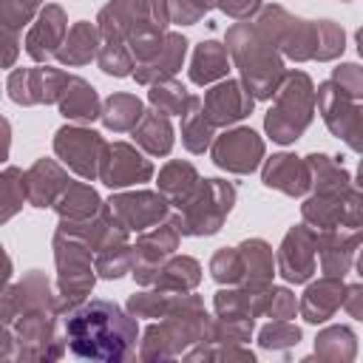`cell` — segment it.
I'll return each instance as SVG.
<instances>
[{"mask_svg": "<svg viewBox=\"0 0 363 363\" xmlns=\"http://www.w3.org/2000/svg\"><path fill=\"white\" fill-rule=\"evenodd\" d=\"M301 332L295 326H286V323H275V326H267L261 332V346H289V343H298Z\"/></svg>", "mask_w": 363, "mask_h": 363, "instance_id": "obj_38", "label": "cell"}, {"mask_svg": "<svg viewBox=\"0 0 363 363\" xmlns=\"http://www.w3.org/2000/svg\"><path fill=\"white\" fill-rule=\"evenodd\" d=\"M62 45L65 48H60V54H57L60 62L82 65V62H88L96 54V31L91 28V23H77Z\"/></svg>", "mask_w": 363, "mask_h": 363, "instance_id": "obj_28", "label": "cell"}, {"mask_svg": "<svg viewBox=\"0 0 363 363\" xmlns=\"http://www.w3.org/2000/svg\"><path fill=\"white\" fill-rule=\"evenodd\" d=\"M264 184L278 187L289 196H303L312 184V167L309 162H301L298 156H289V153L272 156L264 167Z\"/></svg>", "mask_w": 363, "mask_h": 363, "instance_id": "obj_17", "label": "cell"}, {"mask_svg": "<svg viewBox=\"0 0 363 363\" xmlns=\"http://www.w3.org/2000/svg\"><path fill=\"white\" fill-rule=\"evenodd\" d=\"M357 51H360V57H363V28L357 31Z\"/></svg>", "mask_w": 363, "mask_h": 363, "instance_id": "obj_41", "label": "cell"}, {"mask_svg": "<svg viewBox=\"0 0 363 363\" xmlns=\"http://www.w3.org/2000/svg\"><path fill=\"white\" fill-rule=\"evenodd\" d=\"M213 278L216 281H227V284H233V281H241L244 278V258H241V252H233V250H221L216 258H213Z\"/></svg>", "mask_w": 363, "mask_h": 363, "instance_id": "obj_34", "label": "cell"}, {"mask_svg": "<svg viewBox=\"0 0 363 363\" xmlns=\"http://www.w3.org/2000/svg\"><path fill=\"white\" fill-rule=\"evenodd\" d=\"M272 45H278L292 60H309L318 51V23L309 26L306 20L289 17L284 9L269 6L264 9L258 26H255Z\"/></svg>", "mask_w": 363, "mask_h": 363, "instance_id": "obj_6", "label": "cell"}, {"mask_svg": "<svg viewBox=\"0 0 363 363\" xmlns=\"http://www.w3.org/2000/svg\"><path fill=\"white\" fill-rule=\"evenodd\" d=\"M170 17V9L164 0H113L111 6L102 9L99 23L105 37H116L133 43V40H147L159 37L164 23Z\"/></svg>", "mask_w": 363, "mask_h": 363, "instance_id": "obj_3", "label": "cell"}, {"mask_svg": "<svg viewBox=\"0 0 363 363\" xmlns=\"http://www.w3.org/2000/svg\"><path fill=\"white\" fill-rule=\"evenodd\" d=\"M136 320L113 301H85L65 318V340L85 360H125L136 349Z\"/></svg>", "mask_w": 363, "mask_h": 363, "instance_id": "obj_1", "label": "cell"}, {"mask_svg": "<svg viewBox=\"0 0 363 363\" xmlns=\"http://www.w3.org/2000/svg\"><path fill=\"white\" fill-rule=\"evenodd\" d=\"M213 6V0H170L167 9H170V17L182 26L187 23H196L207 9Z\"/></svg>", "mask_w": 363, "mask_h": 363, "instance_id": "obj_36", "label": "cell"}, {"mask_svg": "<svg viewBox=\"0 0 363 363\" xmlns=\"http://www.w3.org/2000/svg\"><path fill=\"white\" fill-rule=\"evenodd\" d=\"M258 3H261V0H218V6H221L227 14H233V17H247V14H252V11L258 9Z\"/></svg>", "mask_w": 363, "mask_h": 363, "instance_id": "obj_39", "label": "cell"}, {"mask_svg": "<svg viewBox=\"0 0 363 363\" xmlns=\"http://www.w3.org/2000/svg\"><path fill=\"white\" fill-rule=\"evenodd\" d=\"M150 102L162 113H184L187 111V102H190V94H184V88L176 85L173 79H159V82H153Z\"/></svg>", "mask_w": 363, "mask_h": 363, "instance_id": "obj_30", "label": "cell"}, {"mask_svg": "<svg viewBox=\"0 0 363 363\" xmlns=\"http://www.w3.org/2000/svg\"><path fill=\"white\" fill-rule=\"evenodd\" d=\"M54 150L79 176H85V179L99 176V162H102V153H105V142H102L99 133L85 130V128H62L54 139Z\"/></svg>", "mask_w": 363, "mask_h": 363, "instance_id": "obj_9", "label": "cell"}, {"mask_svg": "<svg viewBox=\"0 0 363 363\" xmlns=\"http://www.w3.org/2000/svg\"><path fill=\"white\" fill-rule=\"evenodd\" d=\"M133 139L153 156L159 153H167L170 145H173V128L167 122V113L162 111H150L139 119V125L133 128Z\"/></svg>", "mask_w": 363, "mask_h": 363, "instance_id": "obj_24", "label": "cell"}, {"mask_svg": "<svg viewBox=\"0 0 363 363\" xmlns=\"http://www.w3.org/2000/svg\"><path fill=\"white\" fill-rule=\"evenodd\" d=\"M213 139V122L204 111V102L199 96H190L187 111L182 113V142L193 153H204Z\"/></svg>", "mask_w": 363, "mask_h": 363, "instance_id": "obj_22", "label": "cell"}, {"mask_svg": "<svg viewBox=\"0 0 363 363\" xmlns=\"http://www.w3.org/2000/svg\"><path fill=\"white\" fill-rule=\"evenodd\" d=\"M261 156H264V142L250 128H238V130H230V133L218 136L216 147H213L216 164L227 167V170H235V173L255 170Z\"/></svg>", "mask_w": 363, "mask_h": 363, "instance_id": "obj_11", "label": "cell"}, {"mask_svg": "<svg viewBox=\"0 0 363 363\" xmlns=\"http://www.w3.org/2000/svg\"><path fill=\"white\" fill-rule=\"evenodd\" d=\"M68 187L65 182V173L51 162V159H40L28 173H26V193H28V201L34 207H45V204H54L57 196H62Z\"/></svg>", "mask_w": 363, "mask_h": 363, "instance_id": "obj_19", "label": "cell"}, {"mask_svg": "<svg viewBox=\"0 0 363 363\" xmlns=\"http://www.w3.org/2000/svg\"><path fill=\"white\" fill-rule=\"evenodd\" d=\"M340 292H343V284H340L337 278H332V275H326L323 281L312 284V286L306 289V295H303V303H301L306 320H309V323L326 320V318L335 312V306L340 303Z\"/></svg>", "mask_w": 363, "mask_h": 363, "instance_id": "obj_21", "label": "cell"}, {"mask_svg": "<svg viewBox=\"0 0 363 363\" xmlns=\"http://www.w3.org/2000/svg\"><path fill=\"white\" fill-rule=\"evenodd\" d=\"M312 119V82L306 74L295 71L286 85L278 88V102L267 113V133L275 142H295Z\"/></svg>", "mask_w": 363, "mask_h": 363, "instance_id": "obj_4", "label": "cell"}, {"mask_svg": "<svg viewBox=\"0 0 363 363\" xmlns=\"http://www.w3.org/2000/svg\"><path fill=\"white\" fill-rule=\"evenodd\" d=\"M335 82L354 99V96H363V68L357 65H340L335 68Z\"/></svg>", "mask_w": 363, "mask_h": 363, "instance_id": "obj_37", "label": "cell"}, {"mask_svg": "<svg viewBox=\"0 0 363 363\" xmlns=\"http://www.w3.org/2000/svg\"><path fill=\"white\" fill-rule=\"evenodd\" d=\"M145 116L142 111V102L136 96H128V94H116L105 102V111H102V122L111 128V130H128V128H136V122Z\"/></svg>", "mask_w": 363, "mask_h": 363, "instance_id": "obj_27", "label": "cell"}, {"mask_svg": "<svg viewBox=\"0 0 363 363\" xmlns=\"http://www.w3.org/2000/svg\"><path fill=\"white\" fill-rule=\"evenodd\" d=\"M164 284V286H182V289H187V286H193L196 281H199V264L193 261V258H176V261H170L159 275H156V284Z\"/></svg>", "mask_w": 363, "mask_h": 363, "instance_id": "obj_31", "label": "cell"}, {"mask_svg": "<svg viewBox=\"0 0 363 363\" xmlns=\"http://www.w3.org/2000/svg\"><path fill=\"white\" fill-rule=\"evenodd\" d=\"M201 184V179L196 176V170H193V164H187V162H170L162 173H159V190L170 199V204H176V207H182L193 193H196V187Z\"/></svg>", "mask_w": 363, "mask_h": 363, "instance_id": "obj_23", "label": "cell"}, {"mask_svg": "<svg viewBox=\"0 0 363 363\" xmlns=\"http://www.w3.org/2000/svg\"><path fill=\"white\" fill-rule=\"evenodd\" d=\"M71 77L57 68H20L9 77V96L23 105L60 102V94Z\"/></svg>", "mask_w": 363, "mask_h": 363, "instance_id": "obj_10", "label": "cell"}, {"mask_svg": "<svg viewBox=\"0 0 363 363\" xmlns=\"http://www.w3.org/2000/svg\"><path fill=\"white\" fill-rule=\"evenodd\" d=\"M153 167L147 159H142L130 145H105V153H102V162H99V179L108 184V187H125V184H133V182H145L150 179Z\"/></svg>", "mask_w": 363, "mask_h": 363, "instance_id": "obj_13", "label": "cell"}, {"mask_svg": "<svg viewBox=\"0 0 363 363\" xmlns=\"http://www.w3.org/2000/svg\"><path fill=\"white\" fill-rule=\"evenodd\" d=\"M315 252H318V244H315V233L306 227V224H298L286 233L284 244H281V252H278V267H281V275L292 284H301L306 281L312 272H315Z\"/></svg>", "mask_w": 363, "mask_h": 363, "instance_id": "obj_12", "label": "cell"}, {"mask_svg": "<svg viewBox=\"0 0 363 363\" xmlns=\"http://www.w3.org/2000/svg\"><path fill=\"white\" fill-rule=\"evenodd\" d=\"M318 108H320V116L329 125V130L337 133L340 139H346L349 147L363 153V105L354 108L352 96L332 79L318 88Z\"/></svg>", "mask_w": 363, "mask_h": 363, "instance_id": "obj_8", "label": "cell"}, {"mask_svg": "<svg viewBox=\"0 0 363 363\" xmlns=\"http://www.w3.org/2000/svg\"><path fill=\"white\" fill-rule=\"evenodd\" d=\"M111 213L116 216V221L125 230H145L150 224H156L159 218H164L167 213V201L156 193H133V196H113L108 201Z\"/></svg>", "mask_w": 363, "mask_h": 363, "instance_id": "obj_14", "label": "cell"}, {"mask_svg": "<svg viewBox=\"0 0 363 363\" xmlns=\"http://www.w3.org/2000/svg\"><path fill=\"white\" fill-rule=\"evenodd\" d=\"M238 250H241V258H244V269H250L247 281L252 286H264V281L272 272V255H269L267 244L264 241H247Z\"/></svg>", "mask_w": 363, "mask_h": 363, "instance_id": "obj_29", "label": "cell"}, {"mask_svg": "<svg viewBox=\"0 0 363 363\" xmlns=\"http://www.w3.org/2000/svg\"><path fill=\"white\" fill-rule=\"evenodd\" d=\"M346 309L357 318V320H363V286H349L346 289Z\"/></svg>", "mask_w": 363, "mask_h": 363, "instance_id": "obj_40", "label": "cell"}, {"mask_svg": "<svg viewBox=\"0 0 363 363\" xmlns=\"http://www.w3.org/2000/svg\"><path fill=\"white\" fill-rule=\"evenodd\" d=\"M340 51H343V31L335 23L320 20L318 23V51H315V57L318 60H329V57H335Z\"/></svg>", "mask_w": 363, "mask_h": 363, "instance_id": "obj_35", "label": "cell"}, {"mask_svg": "<svg viewBox=\"0 0 363 363\" xmlns=\"http://www.w3.org/2000/svg\"><path fill=\"white\" fill-rule=\"evenodd\" d=\"M227 48L235 57V62L244 74V82L255 96L267 99V96L278 94L284 65L275 54V45L258 28H250L247 23L233 26L227 34Z\"/></svg>", "mask_w": 363, "mask_h": 363, "instance_id": "obj_2", "label": "cell"}, {"mask_svg": "<svg viewBox=\"0 0 363 363\" xmlns=\"http://www.w3.org/2000/svg\"><path fill=\"white\" fill-rule=\"evenodd\" d=\"M99 65H102V71L116 74V77H125V74H130V68H133L130 54L125 51L122 40H116V37H108V45L99 51Z\"/></svg>", "mask_w": 363, "mask_h": 363, "instance_id": "obj_33", "label": "cell"}, {"mask_svg": "<svg viewBox=\"0 0 363 363\" xmlns=\"http://www.w3.org/2000/svg\"><path fill=\"white\" fill-rule=\"evenodd\" d=\"M60 111H62V116L79 119V122H91V119L102 116L99 99H96L94 88L85 79H79V77H71L65 82V88L60 94Z\"/></svg>", "mask_w": 363, "mask_h": 363, "instance_id": "obj_20", "label": "cell"}, {"mask_svg": "<svg viewBox=\"0 0 363 363\" xmlns=\"http://www.w3.org/2000/svg\"><path fill=\"white\" fill-rule=\"evenodd\" d=\"M204 111L210 116L213 125H227V122H238L241 116H247L252 111V96L250 91H244L235 79H227L221 85H216L207 96H204Z\"/></svg>", "mask_w": 363, "mask_h": 363, "instance_id": "obj_16", "label": "cell"}, {"mask_svg": "<svg viewBox=\"0 0 363 363\" xmlns=\"http://www.w3.org/2000/svg\"><path fill=\"white\" fill-rule=\"evenodd\" d=\"M357 272L363 275V255H360V261H357Z\"/></svg>", "mask_w": 363, "mask_h": 363, "instance_id": "obj_42", "label": "cell"}, {"mask_svg": "<svg viewBox=\"0 0 363 363\" xmlns=\"http://www.w3.org/2000/svg\"><path fill=\"white\" fill-rule=\"evenodd\" d=\"M235 199V190L227 182L207 179L196 187V193L179 207L182 216H176V227L184 235H210L221 227L224 216L230 213Z\"/></svg>", "mask_w": 363, "mask_h": 363, "instance_id": "obj_5", "label": "cell"}, {"mask_svg": "<svg viewBox=\"0 0 363 363\" xmlns=\"http://www.w3.org/2000/svg\"><path fill=\"white\" fill-rule=\"evenodd\" d=\"M57 210L65 221H85L99 213V199L85 184H68L65 193L57 199Z\"/></svg>", "mask_w": 363, "mask_h": 363, "instance_id": "obj_25", "label": "cell"}, {"mask_svg": "<svg viewBox=\"0 0 363 363\" xmlns=\"http://www.w3.org/2000/svg\"><path fill=\"white\" fill-rule=\"evenodd\" d=\"M65 37V17L60 6H45V11L40 14V20L34 23V28L26 37V51L34 60H48L54 54H60Z\"/></svg>", "mask_w": 363, "mask_h": 363, "instance_id": "obj_18", "label": "cell"}, {"mask_svg": "<svg viewBox=\"0 0 363 363\" xmlns=\"http://www.w3.org/2000/svg\"><path fill=\"white\" fill-rule=\"evenodd\" d=\"M363 241V233L360 230H352L346 233L343 227H332V230H320L315 233V244L320 250V264H323V272L332 275V278H340L346 275L349 264H352V252L354 247Z\"/></svg>", "mask_w": 363, "mask_h": 363, "instance_id": "obj_15", "label": "cell"}, {"mask_svg": "<svg viewBox=\"0 0 363 363\" xmlns=\"http://www.w3.org/2000/svg\"><path fill=\"white\" fill-rule=\"evenodd\" d=\"M224 74H227V51H224V45H218L213 40L201 43L196 57H193L190 79L199 82V85H207V82H213V79H218Z\"/></svg>", "mask_w": 363, "mask_h": 363, "instance_id": "obj_26", "label": "cell"}, {"mask_svg": "<svg viewBox=\"0 0 363 363\" xmlns=\"http://www.w3.org/2000/svg\"><path fill=\"white\" fill-rule=\"evenodd\" d=\"M37 6L40 0H3V34H17L31 20Z\"/></svg>", "mask_w": 363, "mask_h": 363, "instance_id": "obj_32", "label": "cell"}, {"mask_svg": "<svg viewBox=\"0 0 363 363\" xmlns=\"http://www.w3.org/2000/svg\"><path fill=\"white\" fill-rule=\"evenodd\" d=\"M54 247H57V267H60V292H62V301L71 306L82 301L85 292L94 286L88 244L68 233H57Z\"/></svg>", "mask_w": 363, "mask_h": 363, "instance_id": "obj_7", "label": "cell"}]
</instances>
